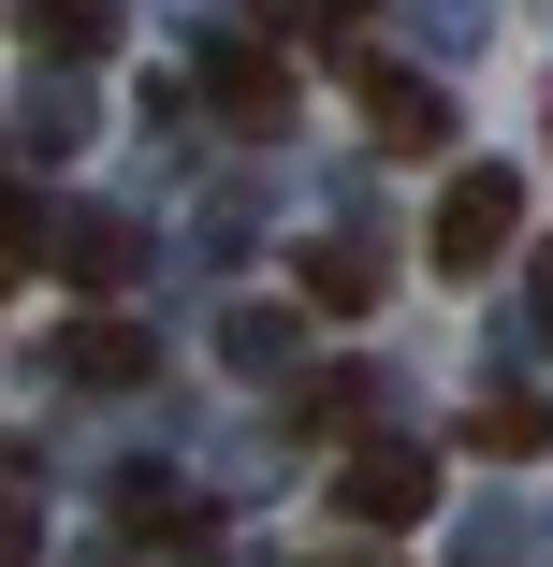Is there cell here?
<instances>
[{"mask_svg":"<svg viewBox=\"0 0 553 567\" xmlns=\"http://www.w3.org/2000/svg\"><path fill=\"white\" fill-rule=\"evenodd\" d=\"M510 248H524V175H510V161H481V175L437 189V234H422L437 277H495Z\"/></svg>","mask_w":553,"mask_h":567,"instance_id":"obj_1","label":"cell"},{"mask_svg":"<svg viewBox=\"0 0 553 567\" xmlns=\"http://www.w3.org/2000/svg\"><path fill=\"white\" fill-rule=\"evenodd\" d=\"M467 436H481V451H539V436H553V408H524V393H481V422H467Z\"/></svg>","mask_w":553,"mask_h":567,"instance_id":"obj_9","label":"cell"},{"mask_svg":"<svg viewBox=\"0 0 553 567\" xmlns=\"http://www.w3.org/2000/svg\"><path fill=\"white\" fill-rule=\"evenodd\" d=\"M336 509H350V524H422V509H437V466L393 451V436H365L350 466H336Z\"/></svg>","mask_w":553,"mask_h":567,"instance_id":"obj_4","label":"cell"},{"mask_svg":"<svg viewBox=\"0 0 553 567\" xmlns=\"http://www.w3.org/2000/svg\"><path fill=\"white\" fill-rule=\"evenodd\" d=\"M30 553H44V509H30V495H0V567H30Z\"/></svg>","mask_w":553,"mask_h":567,"instance_id":"obj_12","label":"cell"},{"mask_svg":"<svg viewBox=\"0 0 553 567\" xmlns=\"http://www.w3.org/2000/svg\"><path fill=\"white\" fill-rule=\"evenodd\" d=\"M291 291H306L320 320H379V291H393V262H379L365 234H306V248H291Z\"/></svg>","mask_w":553,"mask_h":567,"instance_id":"obj_3","label":"cell"},{"mask_svg":"<svg viewBox=\"0 0 553 567\" xmlns=\"http://www.w3.org/2000/svg\"><path fill=\"white\" fill-rule=\"evenodd\" d=\"M306 16H350V0H306Z\"/></svg>","mask_w":553,"mask_h":567,"instance_id":"obj_13","label":"cell"},{"mask_svg":"<svg viewBox=\"0 0 553 567\" xmlns=\"http://www.w3.org/2000/svg\"><path fill=\"white\" fill-rule=\"evenodd\" d=\"M73 379H88V393H117V379H146V334L88 306V320H73Z\"/></svg>","mask_w":553,"mask_h":567,"instance_id":"obj_8","label":"cell"},{"mask_svg":"<svg viewBox=\"0 0 553 567\" xmlns=\"http://www.w3.org/2000/svg\"><path fill=\"white\" fill-rule=\"evenodd\" d=\"M0 262H44V204H30L16 175H0Z\"/></svg>","mask_w":553,"mask_h":567,"instance_id":"obj_10","label":"cell"},{"mask_svg":"<svg viewBox=\"0 0 553 567\" xmlns=\"http://www.w3.org/2000/svg\"><path fill=\"white\" fill-rule=\"evenodd\" d=\"M16 30H30L44 59H102V44H117V16H102V0H16Z\"/></svg>","mask_w":553,"mask_h":567,"instance_id":"obj_7","label":"cell"},{"mask_svg":"<svg viewBox=\"0 0 553 567\" xmlns=\"http://www.w3.org/2000/svg\"><path fill=\"white\" fill-rule=\"evenodd\" d=\"M350 87H365V132H379L393 161H437V146H452V102H437L422 73H393V59H365V44H350Z\"/></svg>","mask_w":553,"mask_h":567,"instance_id":"obj_2","label":"cell"},{"mask_svg":"<svg viewBox=\"0 0 553 567\" xmlns=\"http://www.w3.org/2000/svg\"><path fill=\"white\" fill-rule=\"evenodd\" d=\"M218 350H234V364H277V350H291V320H277V306H234V334H218Z\"/></svg>","mask_w":553,"mask_h":567,"instance_id":"obj_11","label":"cell"},{"mask_svg":"<svg viewBox=\"0 0 553 567\" xmlns=\"http://www.w3.org/2000/svg\"><path fill=\"white\" fill-rule=\"evenodd\" d=\"M204 87H218V117H234L248 146H263V132H291V59H277V44H218V59H204Z\"/></svg>","mask_w":553,"mask_h":567,"instance_id":"obj_6","label":"cell"},{"mask_svg":"<svg viewBox=\"0 0 553 567\" xmlns=\"http://www.w3.org/2000/svg\"><path fill=\"white\" fill-rule=\"evenodd\" d=\"M44 262L102 306V291H132V218L117 204H73V218H44Z\"/></svg>","mask_w":553,"mask_h":567,"instance_id":"obj_5","label":"cell"}]
</instances>
